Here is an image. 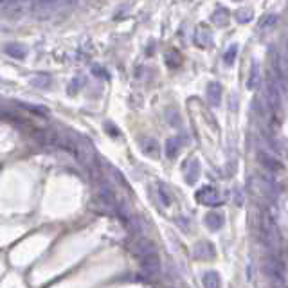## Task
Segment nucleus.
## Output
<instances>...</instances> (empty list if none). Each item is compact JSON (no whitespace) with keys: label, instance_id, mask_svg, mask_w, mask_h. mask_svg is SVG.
<instances>
[{"label":"nucleus","instance_id":"24","mask_svg":"<svg viewBox=\"0 0 288 288\" xmlns=\"http://www.w3.org/2000/svg\"><path fill=\"white\" fill-rule=\"evenodd\" d=\"M236 52H238V45H231L229 50L225 52V56H223V61H225L227 65H233L234 60H236Z\"/></svg>","mask_w":288,"mask_h":288},{"label":"nucleus","instance_id":"17","mask_svg":"<svg viewBox=\"0 0 288 288\" xmlns=\"http://www.w3.org/2000/svg\"><path fill=\"white\" fill-rule=\"evenodd\" d=\"M258 83H260V67H258V63H252V67H250V76H249V81H247V87H249L250 90H254L256 87H258Z\"/></svg>","mask_w":288,"mask_h":288},{"label":"nucleus","instance_id":"1","mask_svg":"<svg viewBox=\"0 0 288 288\" xmlns=\"http://www.w3.org/2000/svg\"><path fill=\"white\" fill-rule=\"evenodd\" d=\"M260 236L261 241L272 249L274 252L279 250V243H281V236H279V231H277V223L276 220L272 218V215L268 211H263L261 213V220H260Z\"/></svg>","mask_w":288,"mask_h":288},{"label":"nucleus","instance_id":"13","mask_svg":"<svg viewBox=\"0 0 288 288\" xmlns=\"http://www.w3.org/2000/svg\"><path fill=\"white\" fill-rule=\"evenodd\" d=\"M223 215L222 213H209L205 216V225L211 229V231H220L223 227Z\"/></svg>","mask_w":288,"mask_h":288},{"label":"nucleus","instance_id":"9","mask_svg":"<svg viewBox=\"0 0 288 288\" xmlns=\"http://www.w3.org/2000/svg\"><path fill=\"white\" fill-rule=\"evenodd\" d=\"M141 150H143L144 155H148L150 159H157L159 157V144H157L155 139L146 137L141 141Z\"/></svg>","mask_w":288,"mask_h":288},{"label":"nucleus","instance_id":"8","mask_svg":"<svg viewBox=\"0 0 288 288\" xmlns=\"http://www.w3.org/2000/svg\"><path fill=\"white\" fill-rule=\"evenodd\" d=\"M141 266L146 276H155L159 274V268H161V261H159V256H148V258H143L141 260Z\"/></svg>","mask_w":288,"mask_h":288},{"label":"nucleus","instance_id":"10","mask_svg":"<svg viewBox=\"0 0 288 288\" xmlns=\"http://www.w3.org/2000/svg\"><path fill=\"white\" fill-rule=\"evenodd\" d=\"M198 177H200V162L196 159H193V161H189L188 168H186V182L193 186L198 180Z\"/></svg>","mask_w":288,"mask_h":288},{"label":"nucleus","instance_id":"7","mask_svg":"<svg viewBox=\"0 0 288 288\" xmlns=\"http://www.w3.org/2000/svg\"><path fill=\"white\" fill-rule=\"evenodd\" d=\"M193 256L196 260H211V258H215V247L209 241H198L194 245Z\"/></svg>","mask_w":288,"mask_h":288},{"label":"nucleus","instance_id":"20","mask_svg":"<svg viewBox=\"0 0 288 288\" xmlns=\"http://www.w3.org/2000/svg\"><path fill=\"white\" fill-rule=\"evenodd\" d=\"M227 18H229V13L223 7H218L215 11V15H213V20H215L216 25H223V24L227 22Z\"/></svg>","mask_w":288,"mask_h":288},{"label":"nucleus","instance_id":"15","mask_svg":"<svg viewBox=\"0 0 288 288\" xmlns=\"http://www.w3.org/2000/svg\"><path fill=\"white\" fill-rule=\"evenodd\" d=\"M4 52H6L7 56H11V58H17V60H22V58H25V47H24L22 44H9L4 47Z\"/></svg>","mask_w":288,"mask_h":288},{"label":"nucleus","instance_id":"6","mask_svg":"<svg viewBox=\"0 0 288 288\" xmlns=\"http://www.w3.org/2000/svg\"><path fill=\"white\" fill-rule=\"evenodd\" d=\"M265 272L268 274V277H272L276 283L283 281V265H281V261L277 260L276 254L268 256L265 260Z\"/></svg>","mask_w":288,"mask_h":288},{"label":"nucleus","instance_id":"21","mask_svg":"<svg viewBox=\"0 0 288 288\" xmlns=\"http://www.w3.org/2000/svg\"><path fill=\"white\" fill-rule=\"evenodd\" d=\"M31 83L34 85V87H47V85L50 83V78L47 76V74H38V76H33L31 78Z\"/></svg>","mask_w":288,"mask_h":288},{"label":"nucleus","instance_id":"5","mask_svg":"<svg viewBox=\"0 0 288 288\" xmlns=\"http://www.w3.org/2000/svg\"><path fill=\"white\" fill-rule=\"evenodd\" d=\"M196 202L204 205H218L222 204V198L213 186H204L200 191H196Z\"/></svg>","mask_w":288,"mask_h":288},{"label":"nucleus","instance_id":"22","mask_svg":"<svg viewBox=\"0 0 288 288\" xmlns=\"http://www.w3.org/2000/svg\"><path fill=\"white\" fill-rule=\"evenodd\" d=\"M20 106L29 112H33L34 116H42V117L47 116V108H44V106H34V105H27V103H20Z\"/></svg>","mask_w":288,"mask_h":288},{"label":"nucleus","instance_id":"3","mask_svg":"<svg viewBox=\"0 0 288 288\" xmlns=\"http://www.w3.org/2000/svg\"><path fill=\"white\" fill-rule=\"evenodd\" d=\"M31 6L33 2H18V0H6L0 4L4 17L7 18H20L25 13V9H29Z\"/></svg>","mask_w":288,"mask_h":288},{"label":"nucleus","instance_id":"2","mask_svg":"<svg viewBox=\"0 0 288 288\" xmlns=\"http://www.w3.org/2000/svg\"><path fill=\"white\" fill-rule=\"evenodd\" d=\"M71 4L69 2H49V0H44V2H33V13L36 18H49L52 17L58 7H69Z\"/></svg>","mask_w":288,"mask_h":288},{"label":"nucleus","instance_id":"12","mask_svg":"<svg viewBox=\"0 0 288 288\" xmlns=\"http://www.w3.org/2000/svg\"><path fill=\"white\" fill-rule=\"evenodd\" d=\"M204 281V288H222V279H220V274L215 270H207L202 277Z\"/></svg>","mask_w":288,"mask_h":288},{"label":"nucleus","instance_id":"11","mask_svg":"<svg viewBox=\"0 0 288 288\" xmlns=\"http://www.w3.org/2000/svg\"><path fill=\"white\" fill-rule=\"evenodd\" d=\"M207 99L213 106H218L222 101V85L220 83H211L207 87Z\"/></svg>","mask_w":288,"mask_h":288},{"label":"nucleus","instance_id":"19","mask_svg":"<svg viewBox=\"0 0 288 288\" xmlns=\"http://www.w3.org/2000/svg\"><path fill=\"white\" fill-rule=\"evenodd\" d=\"M196 42H198V45H202V47H207L211 42V33L205 27H200L198 34H196Z\"/></svg>","mask_w":288,"mask_h":288},{"label":"nucleus","instance_id":"23","mask_svg":"<svg viewBox=\"0 0 288 288\" xmlns=\"http://www.w3.org/2000/svg\"><path fill=\"white\" fill-rule=\"evenodd\" d=\"M277 22V17L276 15H266L263 20H261V24H260V29L261 31H268L270 27H274V24Z\"/></svg>","mask_w":288,"mask_h":288},{"label":"nucleus","instance_id":"16","mask_svg":"<svg viewBox=\"0 0 288 288\" xmlns=\"http://www.w3.org/2000/svg\"><path fill=\"white\" fill-rule=\"evenodd\" d=\"M180 148H182V141H180V137L168 139V143H166V155L169 157V159H175V157L178 155Z\"/></svg>","mask_w":288,"mask_h":288},{"label":"nucleus","instance_id":"4","mask_svg":"<svg viewBox=\"0 0 288 288\" xmlns=\"http://www.w3.org/2000/svg\"><path fill=\"white\" fill-rule=\"evenodd\" d=\"M130 252H132L135 258L143 260V258H148V256L157 254V249H155V243H153V241H150V240H144V238H139V240H135L132 245H130Z\"/></svg>","mask_w":288,"mask_h":288},{"label":"nucleus","instance_id":"18","mask_svg":"<svg viewBox=\"0 0 288 288\" xmlns=\"http://www.w3.org/2000/svg\"><path fill=\"white\" fill-rule=\"evenodd\" d=\"M157 194H159V200L162 202V205H171V202H173V194L168 191V188L166 186H162V184H159L157 186Z\"/></svg>","mask_w":288,"mask_h":288},{"label":"nucleus","instance_id":"14","mask_svg":"<svg viewBox=\"0 0 288 288\" xmlns=\"http://www.w3.org/2000/svg\"><path fill=\"white\" fill-rule=\"evenodd\" d=\"M260 162L268 169V171H279L281 169V162H277L274 157H270L265 151H260Z\"/></svg>","mask_w":288,"mask_h":288}]
</instances>
